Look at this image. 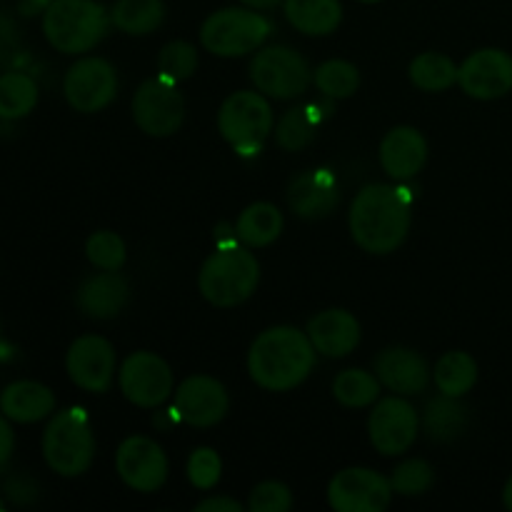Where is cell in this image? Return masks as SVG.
<instances>
[{
	"label": "cell",
	"mask_w": 512,
	"mask_h": 512,
	"mask_svg": "<svg viewBox=\"0 0 512 512\" xmlns=\"http://www.w3.org/2000/svg\"><path fill=\"white\" fill-rule=\"evenodd\" d=\"M410 208L413 198L403 185H365L350 205V235L365 253H395L410 233Z\"/></svg>",
	"instance_id": "cell-1"
},
{
	"label": "cell",
	"mask_w": 512,
	"mask_h": 512,
	"mask_svg": "<svg viewBox=\"0 0 512 512\" xmlns=\"http://www.w3.org/2000/svg\"><path fill=\"white\" fill-rule=\"evenodd\" d=\"M318 350L308 333L293 325H275L253 340L248 353V373L253 383L270 393H288L310 378Z\"/></svg>",
	"instance_id": "cell-2"
},
{
	"label": "cell",
	"mask_w": 512,
	"mask_h": 512,
	"mask_svg": "<svg viewBox=\"0 0 512 512\" xmlns=\"http://www.w3.org/2000/svg\"><path fill=\"white\" fill-rule=\"evenodd\" d=\"M260 263L243 243L220 245L203 263L198 288L215 308H235L258 290Z\"/></svg>",
	"instance_id": "cell-3"
},
{
	"label": "cell",
	"mask_w": 512,
	"mask_h": 512,
	"mask_svg": "<svg viewBox=\"0 0 512 512\" xmlns=\"http://www.w3.org/2000/svg\"><path fill=\"white\" fill-rule=\"evenodd\" d=\"M110 13L98 0H50L43 10L45 40L58 53L80 55L108 35Z\"/></svg>",
	"instance_id": "cell-4"
},
{
	"label": "cell",
	"mask_w": 512,
	"mask_h": 512,
	"mask_svg": "<svg viewBox=\"0 0 512 512\" xmlns=\"http://www.w3.org/2000/svg\"><path fill=\"white\" fill-rule=\"evenodd\" d=\"M43 458L53 473L78 478L95 458V435L83 408H68L48 420L43 433Z\"/></svg>",
	"instance_id": "cell-5"
},
{
	"label": "cell",
	"mask_w": 512,
	"mask_h": 512,
	"mask_svg": "<svg viewBox=\"0 0 512 512\" xmlns=\"http://www.w3.org/2000/svg\"><path fill=\"white\" fill-rule=\"evenodd\" d=\"M270 33L273 25L255 8H223L200 25V43L218 58H240L263 48Z\"/></svg>",
	"instance_id": "cell-6"
},
{
	"label": "cell",
	"mask_w": 512,
	"mask_h": 512,
	"mask_svg": "<svg viewBox=\"0 0 512 512\" xmlns=\"http://www.w3.org/2000/svg\"><path fill=\"white\" fill-rule=\"evenodd\" d=\"M273 108L260 90H238L223 100L218 113V130L225 143L238 155H258L273 133Z\"/></svg>",
	"instance_id": "cell-7"
},
{
	"label": "cell",
	"mask_w": 512,
	"mask_h": 512,
	"mask_svg": "<svg viewBox=\"0 0 512 512\" xmlns=\"http://www.w3.org/2000/svg\"><path fill=\"white\" fill-rule=\"evenodd\" d=\"M250 80L263 95L275 100H293L313 83L308 60L290 45H268L250 60Z\"/></svg>",
	"instance_id": "cell-8"
},
{
	"label": "cell",
	"mask_w": 512,
	"mask_h": 512,
	"mask_svg": "<svg viewBox=\"0 0 512 512\" xmlns=\"http://www.w3.org/2000/svg\"><path fill=\"white\" fill-rule=\"evenodd\" d=\"M133 120L150 138L178 133L185 120V100L178 83L163 75L143 80L133 95Z\"/></svg>",
	"instance_id": "cell-9"
},
{
	"label": "cell",
	"mask_w": 512,
	"mask_h": 512,
	"mask_svg": "<svg viewBox=\"0 0 512 512\" xmlns=\"http://www.w3.org/2000/svg\"><path fill=\"white\" fill-rule=\"evenodd\" d=\"M120 393L138 408H158L175 393L170 365L150 350H138L123 360L118 370Z\"/></svg>",
	"instance_id": "cell-10"
},
{
	"label": "cell",
	"mask_w": 512,
	"mask_h": 512,
	"mask_svg": "<svg viewBox=\"0 0 512 512\" xmlns=\"http://www.w3.org/2000/svg\"><path fill=\"white\" fill-rule=\"evenodd\" d=\"M65 100L78 113H98L108 108L118 95V73L105 58H80L65 73Z\"/></svg>",
	"instance_id": "cell-11"
},
{
	"label": "cell",
	"mask_w": 512,
	"mask_h": 512,
	"mask_svg": "<svg viewBox=\"0 0 512 512\" xmlns=\"http://www.w3.org/2000/svg\"><path fill=\"white\" fill-rule=\"evenodd\" d=\"M393 495L390 478L370 468L340 470L328 485V505L335 512H383Z\"/></svg>",
	"instance_id": "cell-12"
},
{
	"label": "cell",
	"mask_w": 512,
	"mask_h": 512,
	"mask_svg": "<svg viewBox=\"0 0 512 512\" xmlns=\"http://www.w3.org/2000/svg\"><path fill=\"white\" fill-rule=\"evenodd\" d=\"M418 413L403 395L378 398L368 418V435L380 455H403L418 440Z\"/></svg>",
	"instance_id": "cell-13"
},
{
	"label": "cell",
	"mask_w": 512,
	"mask_h": 512,
	"mask_svg": "<svg viewBox=\"0 0 512 512\" xmlns=\"http://www.w3.org/2000/svg\"><path fill=\"white\" fill-rule=\"evenodd\" d=\"M115 470L128 488L138 493H158L168 480V455L145 435H130L118 445Z\"/></svg>",
	"instance_id": "cell-14"
},
{
	"label": "cell",
	"mask_w": 512,
	"mask_h": 512,
	"mask_svg": "<svg viewBox=\"0 0 512 512\" xmlns=\"http://www.w3.org/2000/svg\"><path fill=\"white\" fill-rule=\"evenodd\" d=\"M70 380L85 393H108L118 370V358L110 340L103 335H80L65 355Z\"/></svg>",
	"instance_id": "cell-15"
},
{
	"label": "cell",
	"mask_w": 512,
	"mask_h": 512,
	"mask_svg": "<svg viewBox=\"0 0 512 512\" xmlns=\"http://www.w3.org/2000/svg\"><path fill=\"white\" fill-rule=\"evenodd\" d=\"M228 410V390L213 375H190L175 390L173 413L185 425L213 428L228 415Z\"/></svg>",
	"instance_id": "cell-16"
},
{
	"label": "cell",
	"mask_w": 512,
	"mask_h": 512,
	"mask_svg": "<svg viewBox=\"0 0 512 512\" xmlns=\"http://www.w3.org/2000/svg\"><path fill=\"white\" fill-rule=\"evenodd\" d=\"M458 83L475 100H498L512 90V55L500 48H483L463 60Z\"/></svg>",
	"instance_id": "cell-17"
},
{
	"label": "cell",
	"mask_w": 512,
	"mask_h": 512,
	"mask_svg": "<svg viewBox=\"0 0 512 512\" xmlns=\"http://www.w3.org/2000/svg\"><path fill=\"white\" fill-rule=\"evenodd\" d=\"M340 203V185L330 170H303L288 183V205L298 218H328Z\"/></svg>",
	"instance_id": "cell-18"
},
{
	"label": "cell",
	"mask_w": 512,
	"mask_h": 512,
	"mask_svg": "<svg viewBox=\"0 0 512 512\" xmlns=\"http://www.w3.org/2000/svg\"><path fill=\"white\" fill-rule=\"evenodd\" d=\"M305 333L318 355H325V358H348L363 338L358 318L343 308H330L313 315Z\"/></svg>",
	"instance_id": "cell-19"
},
{
	"label": "cell",
	"mask_w": 512,
	"mask_h": 512,
	"mask_svg": "<svg viewBox=\"0 0 512 512\" xmlns=\"http://www.w3.org/2000/svg\"><path fill=\"white\" fill-rule=\"evenodd\" d=\"M375 375L395 395H420L430 383V368L420 353L410 348H385L375 358Z\"/></svg>",
	"instance_id": "cell-20"
},
{
	"label": "cell",
	"mask_w": 512,
	"mask_h": 512,
	"mask_svg": "<svg viewBox=\"0 0 512 512\" xmlns=\"http://www.w3.org/2000/svg\"><path fill=\"white\" fill-rule=\"evenodd\" d=\"M380 165L398 183L415 178L428 163V140L410 125H398L380 143Z\"/></svg>",
	"instance_id": "cell-21"
},
{
	"label": "cell",
	"mask_w": 512,
	"mask_h": 512,
	"mask_svg": "<svg viewBox=\"0 0 512 512\" xmlns=\"http://www.w3.org/2000/svg\"><path fill=\"white\" fill-rule=\"evenodd\" d=\"M130 298L128 280L120 275V270H103L80 283L75 303L88 318L110 320L123 313L125 303Z\"/></svg>",
	"instance_id": "cell-22"
},
{
	"label": "cell",
	"mask_w": 512,
	"mask_h": 512,
	"mask_svg": "<svg viewBox=\"0 0 512 512\" xmlns=\"http://www.w3.org/2000/svg\"><path fill=\"white\" fill-rule=\"evenodd\" d=\"M0 413L13 423H38L55 413V393L35 380H15L0 393Z\"/></svg>",
	"instance_id": "cell-23"
},
{
	"label": "cell",
	"mask_w": 512,
	"mask_h": 512,
	"mask_svg": "<svg viewBox=\"0 0 512 512\" xmlns=\"http://www.w3.org/2000/svg\"><path fill=\"white\" fill-rule=\"evenodd\" d=\"M330 105L323 103H305L298 108H290L288 113L280 115L278 125H275V143L288 153H298V150L308 148L318 135L320 123L328 118Z\"/></svg>",
	"instance_id": "cell-24"
},
{
	"label": "cell",
	"mask_w": 512,
	"mask_h": 512,
	"mask_svg": "<svg viewBox=\"0 0 512 512\" xmlns=\"http://www.w3.org/2000/svg\"><path fill=\"white\" fill-rule=\"evenodd\" d=\"M288 23L298 33L323 38L335 33L343 23V5L340 0H283Z\"/></svg>",
	"instance_id": "cell-25"
},
{
	"label": "cell",
	"mask_w": 512,
	"mask_h": 512,
	"mask_svg": "<svg viewBox=\"0 0 512 512\" xmlns=\"http://www.w3.org/2000/svg\"><path fill=\"white\" fill-rule=\"evenodd\" d=\"M283 213L273 203H253L235 220V235L245 248H265L283 233Z\"/></svg>",
	"instance_id": "cell-26"
},
{
	"label": "cell",
	"mask_w": 512,
	"mask_h": 512,
	"mask_svg": "<svg viewBox=\"0 0 512 512\" xmlns=\"http://www.w3.org/2000/svg\"><path fill=\"white\" fill-rule=\"evenodd\" d=\"M433 380L438 390L450 398H463L478 383V363L470 353L463 350H450L435 363Z\"/></svg>",
	"instance_id": "cell-27"
},
{
	"label": "cell",
	"mask_w": 512,
	"mask_h": 512,
	"mask_svg": "<svg viewBox=\"0 0 512 512\" xmlns=\"http://www.w3.org/2000/svg\"><path fill=\"white\" fill-rule=\"evenodd\" d=\"M110 20L125 35H150L163 25V0H118L110 10Z\"/></svg>",
	"instance_id": "cell-28"
},
{
	"label": "cell",
	"mask_w": 512,
	"mask_h": 512,
	"mask_svg": "<svg viewBox=\"0 0 512 512\" xmlns=\"http://www.w3.org/2000/svg\"><path fill=\"white\" fill-rule=\"evenodd\" d=\"M458 73L460 68L455 65L453 58L443 53H433V50L413 58L408 68L410 83L423 90V93H443V90L453 88L458 83Z\"/></svg>",
	"instance_id": "cell-29"
},
{
	"label": "cell",
	"mask_w": 512,
	"mask_h": 512,
	"mask_svg": "<svg viewBox=\"0 0 512 512\" xmlns=\"http://www.w3.org/2000/svg\"><path fill=\"white\" fill-rule=\"evenodd\" d=\"M38 105V83L28 73L8 70L0 75V118L20 120Z\"/></svg>",
	"instance_id": "cell-30"
},
{
	"label": "cell",
	"mask_w": 512,
	"mask_h": 512,
	"mask_svg": "<svg viewBox=\"0 0 512 512\" xmlns=\"http://www.w3.org/2000/svg\"><path fill=\"white\" fill-rule=\"evenodd\" d=\"M458 400L460 398H450V395L440 393V398L430 400L428 408H425V433L438 440V443H450L465 430L468 415H465V408Z\"/></svg>",
	"instance_id": "cell-31"
},
{
	"label": "cell",
	"mask_w": 512,
	"mask_h": 512,
	"mask_svg": "<svg viewBox=\"0 0 512 512\" xmlns=\"http://www.w3.org/2000/svg\"><path fill=\"white\" fill-rule=\"evenodd\" d=\"M380 388H383V383L378 380V375L360 368L343 370L333 380L335 400L345 405V408H368V405H375L380 398Z\"/></svg>",
	"instance_id": "cell-32"
},
{
	"label": "cell",
	"mask_w": 512,
	"mask_h": 512,
	"mask_svg": "<svg viewBox=\"0 0 512 512\" xmlns=\"http://www.w3.org/2000/svg\"><path fill=\"white\" fill-rule=\"evenodd\" d=\"M313 83L323 98H353L360 88V70L348 60H325L318 65V70H313Z\"/></svg>",
	"instance_id": "cell-33"
},
{
	"label": "cell",
	"mask_w": 512,
	"mask_h": 512,
	"mask_svg": "<svg viewBox=\"0 0 512 512\" xmlns=\"http://www.w3.org/2000/svg\"><path fill=\"white\" fill-rule=\"evenodd\" d=\"M195 70H198V50L188 40H173L160 50L158 75H163V78L183 83V80L193 78Z\"/></svg>",
	"instance_id": "cell-34"
},
{
	"label": "cell",
	"mask_w": 512,
	"mask_h": 512,
	"mask_svg": "<svg viewBox=\"0 0 512 512\" xmlns=\"http://www.w3.org/2000/svg\"><path fill=\"white\" fill-rule=\"evenodd\" d=\"M85 255L98 270H120L128 260L125 240L113 230H98L85 243Z\"/></svg>",
	"instance_id": "cell-35"
},
{
	"label": "cell",
	"mask_w": 512,
	"mask_h": 512,
	"mask_svg": "<svg viewBox=\"0 0 512 512\" xmlns=\"http://www.w3.org/2000/svg\"><path fill=\"white\" fill-rule=\"evenodd\" d=\"M435 480V470L428 460L410 458L403 460L398 468L390 475V485H393V493L405 495V498H415V495L428 493L430 485Z\"/></svg>",
	"instance_id": "cell-36"
},
{
	"label": "cell",
	"mask_w": 512,
	"mask_h": 512,
	"mask_svg": "<svg viewBox=\"0 0 512 512\" xmlns=\"http://www.w3.org/2000/svg\"><path fill=\"white\" fill-rule=\"evenodd\" d=\"M223 475V460L213 448H195L188 458V480L198 490H213Z\"/></svg>",
	"instance_id": "cell-37"
},
{
	"label": "cell",
	"mask_w": 512,
	"mask_h": 512,
	"mask_svg": "<svg viewBox=\"0 0 512 512\" xmlns=\"http://www.w3.org/2000/svg\"><path fill=\"white\" fill-rule=\"evenodd\" d=\"M293 508V493L285 483L278 480H265L255 485L248 498L250 512H288Z\"/></svg>",
	"instance_id": "cell-38"
},
{
	"label": "cell",
	"mask_w": 512,
	"mask_h": 512,
	"mask_svg": "<svg viewBox=\"0 0 512 512\" xmlns=\"http://www.w3.org/2000/svg\"><path fill=\"white\" fill-rule=\"evenodd\" d=\"M20 50V35L13 20L0 13V68L13 63Z\"/></svg>",
	"instance_id": "cell-39"
},
{
	"label": "cell",
	"mask_w": 512,
	"mask_h": 512,
	"mask_svg": "<svg viewBox=\"0 0 512 512\" xmlns=\"http://www.w3.org/2000/svg\"><path fill=\"white\" fill-rule=\"evenodd\" d=\"M195 512H243V505L235 498H205L195 505Z\"/></svg>",
	"instance_id": "cell-40"
},
{
	"label": "cell",
	"mask_w": 512,
	"mask_h": 512,
	"mask_svg": "<svg viewBox=\"0 0 512 512\" xmlns=\"http://www.w3.org/2000/svg\"><path fill=\"white\" fill-rule=\"evenodd\" d=\"M13 448H15V433H13V428H10L8 418L0 413V468H3V465L10 460Z\"/></svg>",
	"instance_id": "cell-41"
},
{
	"label": "cell",
	"mask_w": 512,
	"mask_h": 512,
	"mask_svg": "<svg viewBox=\"0 0 512 512\" xmlns=\"http://www.w3.org/2000/svg\"><path fill=\"white\" fill-rule=\"evenodd\" d=\"M240 3L255 10H268V8H275L278 3H283V0H240Z\"/></svg>",
	"instance_id": "cell-42"
},
{
	"label": "cell",
	"mask_w": 512,
	"mask_h": 512,
	"mask_svg": "<svg viewBox=\"0 0 512 512\" xmlns=\"http://www.w3.org/2000/svg\"><path fill=\"white\" fill-rule=\"evenodd\" d=\"M503 503H505V508H508V510L512 512V475H510L508 483H505V490H503Z\"/></svg>",
	"instance_id": "cell-43"
},
{
	"label": "cell",
	"mask_w": 512,
	"mask_h": 512,
	"mask_svg": "<svg viewBox=\"0 0 512 512\" xmlns=\"http://www.w3.org/2000/svg\"><path fill=\"white\" fill-rule=\"evenodd\" d=\"M360 3H383V0H360Z\"/></svg>",
	"instance_id": "cell-44"
},
{
	"label": "cell",
	"mask_w": 512,
	"mask_h": 512,
	"mask_svg": "<svg viewBox=\"0 0 512 512\" xmlns=\"http://www.w3.org/2000/svg\"><path fill=\"white\" fill-rule=\"evenodd\" d=\"M0 510H5V503H3V498H0Z\"/></svg>",
	"instance_id": "cell-45"
}]
</instances>
